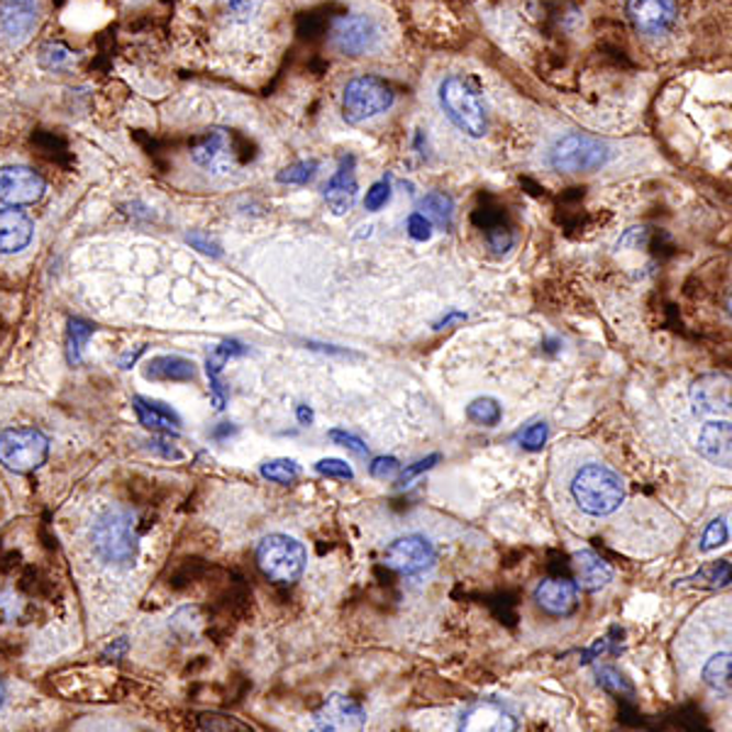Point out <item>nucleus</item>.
<instances>
[{"label":"nucleus","mask_w":732,"mask_h":732,"mask_svg":"<svg viewBox=\"0 0 732 732\" xmlns=\"http://www.w3.org/2000/svg\"><path fill=\"white\" fill-rule=\"evenodd\" d=\"M408 235L415 242H428L432 237V223L420 210L408 218Z\"/></svg>","instance_id":"obj_41"},{"label":"nucleus","mask_w":732,"mask_h":732,"mask_svg":"<svg viewBox=\"0 0 732 732\" xmlns=\"http://www.w3.org/2000/svg\"><path fill=\"white\" fill-rule=\"evenodd\" d=\"M388 201H391V186H388V181H376L369 191H366L364 208L376 213V210H381Z\"/></svg>","instance_id":"obj_39"},{"label":"nucleus","mask_w":732,"mask_h":732,"mask_svg":"<svg viewBox=\"0 0 732 732\" xmlns=\"http://www.w3.org/2000/svg\"><path fill=\"white\" fill-rule=\"evenodd\" d=\"M325 203L332 210V215H347L352 213L354 203H357L359 196V186L357 179H354V159H342L337 174L332 176L325 186Z\"/></svg>","instance_id":"obj_18"},{"label":"nucleus","mask_w":732,"mask_h":732,"mask_svg":"<svg viewBox=\"0 0 732 732\" xmlns=\"http://www.w3.org/2000/svg\"><path fill=\"white\" fill-rule=\"evenodd\" d=\"M32 235H35V225L22 210H0V252L15 254L25 249Z\"/></svg>","instance_id":"obj_19"},{"label":"nucleus","mask_w":732,"mask_h":732,"mask_svg":"<svg viewBox=\"0 0 732 732\" xmlns=\"http://www.w3.org/2000/svg\"><path fill=\"white\" fill-rule=\"evenodd\" d=\"M244 352H247V347H244L242 342L225 340V342H220L218 347L210 350V354H208L206 371H208V381H210V393H213V406L218 410L225 408V388H223V384H220V371H223V366L230 359L242 357Z\"/></svg>","instance_id":"obj_20"},{"label":"nucleus","mask_w":732,"mask_h":732,"mask_svg":"<svg viewBox=\"0 0 732 732\" xmlns=\"http://www.w3.org/2000/svg\"><path fill=\"white\" fill-rule=\"evenodd\" d=\"M691 406L698 415L723 418L732 413V379L728 374L711 371L691 384Z\"/></svg>","instance_id":"obj_11"},{"label":"nucleus","mask_w":732,"mask_h":732,"mask_svg":"<svg viewBox=\"0 0 732 732\" xmlns=\"http://www.w3.org/2000/svg\"><path fill=\"white\" fill-rule=\"evenodd\" d=\"M132 408H135V413L140 418V423L149 430H157V432H166V435H176V432L181 430V420L179 415L174 413L169 406H164L162 401H149V398H135L132 401Z\"/></svg>","instance_id":"obj_22"},{"label":"nucleus","mask_w":732,"mask_h":732,"mask_svg":"<svg viewBox=\"0 0 732 732\" xmlns=\"http://www.w3.org/2000/svg\"><path fill=\"white\" fill-rule=\"evenodd\" d=\"M328 437H330L332 442H337V445L347 447L350 452L359 454V457H364V454L369 452V447H366L364 442H362L357 435H352V432H347V430H330V432H328Z\"/></svg>","instance_id":"obj_40"},{"label":"nucleus","mask_w":732,"mask_h":732,"mask_svg":"<svg viewBox=\"0 0 732 732\" xmlns=\"http://www.w3.org/2000/svg\"><path fill=\"white\" fill-rule=\"evenodd\" d=\"M398 472H401V462L396 457H376L369 464V474L374 479H391V476H396Z\"/></svg>","instance_id":"obj_42"},{"label":"nucleus","mask_w":732,"mask_h":732,"mask_svg":"<svg viewBox=\"0 0 732 732\" xmlns=\"http://www.w3.org/2000/svg\"><path fill=\"white\" fill-rule=\"evenodd\" d=\"M142 352H144V347H137L135 352H127V354H125V357H122V359H120V366H122V369H130V366H132V364H135V362H137V357H140V354H142Z\"/></svg>","instance_id":"obj_48"},{"label":"nucleus","mask_w":732,"mask_h":732,"mask_svg":"<svg viewBox=\"0 0 732 732\" xmlns=\"http://www.w3.org/2000/svg\"><path fill=\"white\" fill-rule=\"evenodd\" d=\"M574 559H576V572H579L581 589L601 591L603 586L613 581V569H610V564L603 557H598L596 552L581 550L576 552Z\"/></svg>","instance_id":"obj_23"},{"label":"nucleus","mask_w":732,"mask_h":732,"mask_svg":"<svg viewBox=\"0 0 732 732\" xmlns=\"http://www.w3.org/2000/svg\"><path fill=\"white\" fill-rule=\"evenodd\" d=\"M686 581H691L694 586H701V589H725V586L732 584V562L718 559V562L706 564V567L698 569Z\"/></svg>","instance_id":"obj_26"},{"label":"nucleus","mask_w":732,"mask_h":732,"mask_svg":"<svg viewBox=\"0 0 732 732\" xmlns=\"http://www.w3.org/2000/svg\"><path fill=\"white\" fill-rule=\"evenodd\" d=\"M462 320H467V315H464V313H450V315L442 318L440 323H435V330H445V328H450L452 323H462Z\"/></svg>","instance_id":"obj_47"},{"label":"nucleus","mask_w":732,"mask_h":732,"mask_svg":"<svg viewBox=\"0 0 732 732\" xmlns=\"http://www.w3.org/2000/svg\"><path fill=\"white\" fill-rule=\"evenodd\" d=\"M74 62V52L62 42H49L40 49V66L49 71L66 69Z\"/></svg>","instance_id":"obj_31"},{"label":"nucleus","mask_w":732,"mask_h":732,"mask_svg":"<svg viewBox=\"0 0 732 732\" xmlns=\"http://www.w3.org/2000/svg\"><path fill=\"white\" fill-rule=\"evenodd\" d=\"M440 459H442L440 454H430V457H425V459L415 462L413 467H408V469H406L401 476H398V486H406L410 479H415V476H420V474H423V472H430L432 467H435V464H437Z\"/></svg>","instance_id":"obj_44"},{"label":"nucleus","mask_w":732,"mask_h":732,"mask_svg":"<svg viewBox=\"0 0 732 732\" xmlns=\"http://www.w3.org/2000/svg\"><path fill=\"white\" fill-rule=\"evenodd\" d=\"M262 476L274 484H291L301 476V467H298L296 459H271L262 464Z\"/></svg>","instance_id":"obj_30"},{"label":"nucleus","mask_w":732,"mask_h":732,"mask_svg":"<svg viewBox=\"0 0 732 732\" xmlns=\"http://www.w3.org/2000/svg\"><path fill=\"white\" fill-rule=\"evenodd\" d=\"M520 718L515 708L498 701V698H481L472 706H467L457 718V728L454 732H518Z\"/></svg>","instance_id":"obj_8"},{"label":"nucleus","mask_w":732,"mask_h":732,"mask_svg":"<svg viewBox=\"0 0 732 732\" xmlns=\"http://www.w3.org/2000/svg\"><path fill=\"white\" fill-rule=\"evenodd\" d=\"M298 420H301L303 425L313 423V410H310L308 406H298Z\"/></svg>","instance_id":"obj_49"},{"label":"nucleus","mask_w":732,"mask_h":732,"mask_svg":"<svg viewBox=\"0 0 732 732\" xmlns=\"http://www.w3.org/2000/svg\"><path fill=\"white\" fill-rule=\"evenodd\" d=\"M728 313H730V318H732V296H730V301H728Z\"/></svg>","instance_id":"obj_51"},{"label":"nucleus","mask_w":732,"mask_h":732,"mask_svg":"<svg viewBox=\"0 0 732 732\" xmlns=\"http://www.w3.org/2000/svg\"><path fill=\"white\" fill-rule=\"evenodd\" d=\"M467 418L472 420V423H476V425L493 428V425L501 423L503 408H501V403L496 401V398H491V396H481V398H476V401L469 403V408H467Z\"/></svg>","instance_id":"obj_27"},{"label":"nucleus","mask_w":732,"mask_h":732,"mask_svg":"<svg viewBox=\"0 0 732 732\" xmlns=\"http://www.w3.org/2000/svg\"><path fill=\"white\" fill-rule=\"evenodd\" d=\"M3 703H5V681L0 679V706H3Z\"/></svg>","instance_id":"obj_50"},{"label":"nucleus","mask_w":732,"mask_h":732,"mask_svg":"<svg viewBox=\"0 0 732 732\" xmlns=\"http://www.w3.org/2000/svg\"><path fill=\"white\" fill-rule=\"evenodd\" d=\"M379 42V30H376L374 20L366 15H347L340 18L332 27V44L350 57H359V54L371 52Z\"/></svg>","instance_id":"obj_15"},{"label":"nucleus","mask_w":732,"mask_h":732,"mask_svg":"<svg viewBox=\"0 0 732 732\" xmlns=\"http://www.w3.org/2000/svg\"><path fill=\"white\" fill-rule=\"evenodd\" d=\"M701 679L713 694L732 698V652H718L706 659Z\"/></svg>","instance_id":"obj_24"},{"label":"nucleus","mask_w":732,"mask_h":732,"mask_svg":"<svg viewBox=\"0 0 732 732\" xmlns=\"http://www.w3.org/2000/svg\"><path fill=\"white\" fill-rule=\"evenodd\" d=\"M225 144H228V137H225V132H223V130L210 132V135H208V137L193 149V159H196L198 164H201V166L215 164L220 157H223Z\"/></svg>","instance_id":"obj_29"},{"label":"nucleus","mask_w":732,"mask_h":732,"mask_svg":"<svg viewBox=\"0 0 732 732\" xmlns=\"http://www.w3.org/2000/svg\"><path fill=\"white\" fill-rule=\"evenodd\" d=\"M650 242V230L647 228H630L623 237L618 240L615 247L618 249H625V247H632V249H640V247H645V244Z\"/></svg>","instance_id":"obj_43"},{"label":"nucleus","mask_w":732,"mask_h":732,"mask_svg":"<svg viewBox=\"0 0 732 732\" xmlns=\"http://www.w3.org/2000/svg\"><path fill=\"white\" fill-rule=\"evenodd\" d=\"M435 547L430 545V540L423 535H406L393 540L391 545L386 547L384 562L386 567H391L393 572L403 574V576H420L435 567Z\"/></svg>","instance_id":"obj_9"},{"label":"nucleus","mask_w":732,"mask_h":732,"mask_svg":"<svg viewBox=\"0 0 732 732\" xmlns=\"http://www.w3.org/2000/svg\"><path fill=\"white\" fill-rule=\"evenodd\" d=\"M315 472L328 476V479H342V481H352L354 472L347 462L342 459H320L315 464Z\"/></svg>","instance_id":"obj_37"},{"label":"nucleus","mask_w":732,"mask_h":732,"mask_svg":"<svg viewBox=\"0 0 732 732\" xmlns=\"http://www.w3.org/2000/svg\"><path fill=\"white\" fill-rule=\"evenodd\" d=\"M569 493L586 515L603 518L615 513L620 503L625 501V484L606 464L591 462L576 469L569 484Z\"/></svg>","instance_id":"obj_2"},{"label":"nucleus","mask_w":732,"mask_h":732,"mask_svg":"<svg viewBox=\"0 0 732 732\" xmlns=\"http://www.w3.org/2000/svg\"><path fill=\"white\" fill-rule=\"evenodd\" d=\"M535 603L547 615H569L574 613L576 603H579V589H576L574 581L564 579V576H550V579L537 584Z\"/></svg>","instance_id":"obj_17"},{"label":"nucleus","mask_w":732,"mask_h":732,"mask_svg":"<svg viewBox=\"0 0 732 732\" xmlns=\"http://www.w3.org/2000/svg\"><path fill=\"white\" fill-rule=\"evenodd\" d=\"M93 335V325L84 323V320H71L69 323V362L79 364L84 345Z\"/></svg>","instance_id":"obj_33"},{"label":"nucleus","mask_w":732,"mask_h":732,"mask_svg":"<svg viewBox=\"0 0 732 732\" xmlns=\"http://www.w3.org/2000/svg\"><path fill=\"white\" fill-rule=\"evenodd\" d=\"M223 5L235 22H249L252 18H257L264 0H223Z\"/></svg>","instance_id":"obj_36"},{"label":"nucleus","mask_w":732,"mask_h":732,"mask_svg":"<svg viewBox=\"0 0 732 732\" xmlns=\"http://www.w3.org/2000/svg\"><path fill=\"white\" fill-rule=\"evenodd\" d=\"M728 537H730V532H728L725 520H723V518L711 520V523H708L706 530H703L701 552H713V550H718V547H723L725 542H728Z\"/></svg>","instance_id":"obj_35"},{"label":"nucleus","mask_w":732,"mask_h":732,"mask_svg":"<svg viewBox=\"0 0 732 732\" xmlns=\"http://www.w3.org/2000/svg\"><path fill=\"white\" fill-rule=\"evenodd\" d=\"M318 162L315 159H303V162H296L291 166H286L284 171H279V184H291V186H303L308 181H313V176L318 174Z\"/></svg>","instance_id":"obj_32"},{"label":"nucleus","mask_w":732,"mask_h":732,"mask_svg":"<svg viewBox=\"0 0 732 732\" xmlns=\"http://www.w3.org/2000/svg\"><path fill=\"white\" fill-rule=\"evenodd\" d=\"M391 106H393L391 86L381 79H376V76H359V79H352L345 86V93H342V118H345L350 125H359V122L381 115Z\"/></svg>","instance_id":"obj_6"},{"label":"nucleus","mask_w":732,"mask_h":732,"mask_svg":"<svg viewBox=\"0 0 732 732\" xmlns=\"http://www.w3.org/2000/svg\"><path fill=\"white\" fill-rule=\"evenodd\" d=\"M547 437H550L547 423H545V420H537V423H532L523 432H520L518 442H520V447L528 450V452H540L542 447H545Z\"/></svg>","instance_id":"obj_34"},{"label":"nucleus","mask_w":732,"mask_h":732,"mask_svg":"<svg viewBox=\"0 0 732 732\" xmlns=\"http://www.w3.org/2000/svg\"><path fill=\"white\" fill-rule=\"evenodd\" d=\"M93 557L113 569H130L137 562L140 537L135 515L125 508H110L91 528Z\"/></svg>","instance_id":"obj_1"},{"label":"nucleus","mask_w":732,"mask_h":732,"mask_svg":"<svg viewBox=\"0 0 732 732\" xmlns=\"http://www.w3.org/2000/svg\"><path fill=\"white\" fill-rule=\"evenodd\" d=\"M188 242L193 244L196 249H201L203 254H213V257H220V244L215 240H210L208 235H203V232H193V235H188Z\"/></svg>","instance_id":"obj_45"},{"label":"nucleus","mask_w":732,"mask_h":732,"mask_svg":"<svg viewBox=\"0 0 732 732\" xmlns=\"http://www.w3.org/2000/svg\"><path fill=\"white\" fill-rule=\"evenodd\" d=\"M144 379L149 381H193L196 379V364L179 354H162V357H152L144 366Z\"/></svg>","instance_id":"obj_21"},{"label":"nucleus","mask_w":732,"mask_h":732,"mask_svg":"<svg viewBox=\"0 0 732 732\" xmlns=\"http://www.w3.org/2000/svg\"><path fill=\"white\" fill-rule=\"evenodd\" d=\"M306 547L291 535H266L257 547V564L274 584H293L306 569Z\"/></svg>","instance_id":"obj_5"},{"label":"nucleus","mask_w":732,"mask_h":732,"mask_svg":"<svg viewBox=\"0 0 732 732\" xmlns=\"http://www.w3.org/2000/svg\"><path fill=\"white\" fill-rule=\"evenodd\" d=\"M49 440L35 428H10L0 432V462L10 472L27 474L47 462Z\"/></svg>","instance_id":"obj_7"},{"label":"nucleus","mask_w":732,"mask_h":732,"mask_svg":"<svg viewBox=\"0 0 732 732\" xmlns=\"http://www.w3.org/2000/svg\"><path fill=\"white\" fill-rule=\"evenodd\" d=\"M628 18L640 35L659 40L676 25L679 8L676 0H628Z\"/></svg>","instance_id":"obj_10"},{"label":"nucleus","mask_w":732,"mask_h":732,"mask_svg":"<svg viewBox=\"0 0 732 732\" xmlns=\"http://www.w3.org/2000/svg\"><path fill=\"white\" fill-rule=\"evenodd\" d=\"M313 723L320 732H362L366 725V713L352 698L332 694L315 711Z\"/></svg>","instance_id":"obj_13"},{"label":"nucleus","mask_w":732,"mask_h":732,"mask_svg":"<svg viewBox=\"0 0 732 732\" xmlns=\"http://www.w3.org/2000/svg\"><path fill=\"white\" fill-rule=\"evenodd\" d=\"M149 445H152L154 452H159V454H164V457H169V459H181V457H184V454H181L179 450H176V447H171L169 442L154 440V442H149Z\"/></svg>","instance_id":"obj_46"},{"label":"nucleus","mask_w":732,"mask_h":732,"mask_svg":"<svg viewBox=\"0 0 732 732\" xmlns=\"http://www.w3.org/2000/svg\"><path fill=\"white\" fill-rule=\"evenodd\" d=\"M596 676L598 686L610 696H615L618 701H632V696H635V689H632V684L625 679V674L618 672L615 667H601Z\"/></svg>","instance_id":"obj_28"},{"label":"nucleus","mask_w":732,"mask_h":732,"mask_svg":"<svg viewBox=\"0 0 732 732\" xmlns=\"http://www.w3.org/2000/svg\"><path fill=\"white\" fill-rule=\"evenodd\" d=\"M44 196V179L27 166H3L0 169V201L8 206H32Z\"/></svg>","instance_id":"obj_14"},{"label":"nucleus","mask_w":732,"mask_h":732,"mask_svg":"<svg viewBox=\"0 0 732 732\" xmlns=\"http://www.w3.org/2000/svg\"><path fill=\"white\" fill-rule=\"evenodd\" d=\"M37 22V0H0V42L18 47L30 40Z\"/></svg>","instance_id":"obj_12"},{"label":"nucleus","mask_w":732,"mask_h":732,"mask_svg":"<svg viewBox=\"0 0 732 732\" xmlns=\"http://www.w3.org/2000/svg\"><path fill=\"white\" fill-rule=\"evenodd\" d=\"M440 106L464 135L479 140L488 132V113L481 96L462 76H450L440 84Z\"/></svg>","instance_id":"obj_3"},{"label":"nucleus","mask_w":732,"mask_h":732,"mask_svg":"<svg viewBox=\"0 0 732 732\" xmlns=\"http://www.w3.org/2000/svg\"><path fill=\"white\" fill-rule=\"evenodd\" d=\"M610 159V147L606 142L596 140L581 132L564 135L550 147L547 162L554 171L562 174H589L601 169Z\"/></svg>","instance_id":"obj_4"},{"label":"nucleus","mask_w":732,"mask_h":732,"mask_svg":"<svg viewBox=\"0 0 732 732\" xmlns=\"http://www.w3.org/2000/svg\"><path fill=\"white\" fill-rule=\"evenodd\" d=\"M486 240H488V247H491L496 254H503L515 244V235L508 228H503V223L488 228Z\"/></svg>","instance_id":"obj_38"},{"label":"nucleus","mask_w":732,"mask_h":732,"mask_svg":"<svg viewBox=\"0 0 732 732\" xmlns=\"http://www.w3.org/2000/svg\"><path fill=\"white\" fill-rule=\"evenodd\" d=\"M420 213H423L432 225L447 230V228H452V220H454V201L450 196L440 193V191L425 193L423 198H420Z\"/></svg>","instance_id":"obj_25"},{"label":"nucleus","mask_w":732,"mask_h":732,"mask_svg":"<svg viewBox=\"0 0 732 732\" xmlns=\"http://www.w3.org/2000/svg\"><path fill=\"white\" fill-rule=\"evenodd\" d=\"M698 452L720 469H732V420H708L698 432Z\"/></svg>","instance_id":"obj_16"}]
</instances>
